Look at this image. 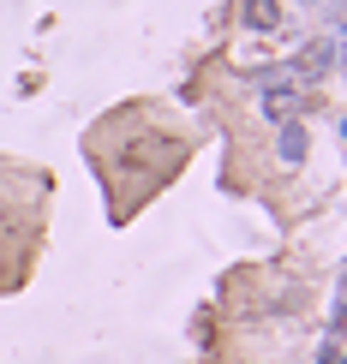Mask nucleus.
<instances>
[{
  "mask_svg": "<svg viewBox=\"0 0 347 364\" xmlns=\"http://www.w3.org/2000/svg\"><path fill=\"white\" fill-rule=\"evenodd\" d=\"M299 156H306V132L288 119V126H281V161H288V168H299Z\"/></svg>",
  "mask_w": 347,
  "mask_h": 364,
  "instance_id": "4",
  "label": "nucleus"
},
{
  "mask_svg": "<svg viewBox=\"0 0 347 364\" xmlns=\"http://www.w3.org/2000/svg\"><path fill=\"white\" fill-rule=\"evenodd\" d=\"M246 24L252 30H276L281 24V0H246Z\"/></svg>",
  "mask_w": 347,
  "mask_h": 364,
  "instance_id": "3",
  "label": "nucleus"
},
{
  "mask_svg": "<svg viewBox=\"0 0 347 364\" xmlns=\"http://www.w3.org/2000/svg\"><path fill=\"white\" fill-rule=\"evenodd\" d=\"M294 108H299V90L281 84V72H264V119L269 126H288Z\"/></svg>",
  "mask_w": 347,
  "mask_h": 364,
  "instance_id": "1",
  "label": "nucleus"
},
{
  "mask_svg": "<svg viewBox=\"0 0 347 364\" xmlns=\"http://www.w3.org/2000/svg\"><path fill=\"white\" fill-rule=\"evenodd\" d=\"M329 60H336V42H306L299 60H294V72H299V78H323Z\"/></svg>",
  "mask_w": 347,
  "mask_h": 364,
  "instance_id": "2",
  "label": "nucleus"
},
{
  "mask_svg": "<svg viewBox=\"0 0 347 364\" xmlns=\"http://www.w3.org/2000/svg\"><path fill=\"white\" fill-rule=\"evenodd\" d=\"M306 6H318V0H306Z\"/></svg>",
  "mask_w": 347,
  "mask_h": 364,
  "instance_id": "5",
  "label": "nucleus"
}]
</instances>
